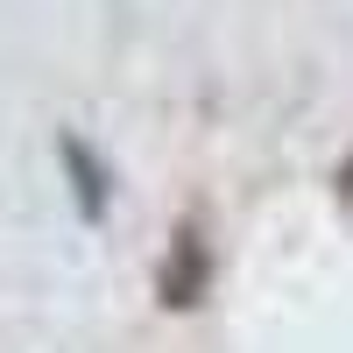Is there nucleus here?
<instances>
[{
  "label": "nucleus",
  "instance_id": "obj_3",
  "mask_svg": "<svg viewBox=\"0 0 353 353\" xmlns=\"http://www.w3.org/2000/svg\"><path fill=\"white\" fill-rule=\"evenodd\" d=\"M339 176H346V191H353V156H346V170H339Z\"/></svg>",
  "mask_w": 353,
  "mask_h": 353
},
{
  "label": "nucleus",
  "instance_id": "obj_2",
  "mask_svg": "<svg viewBox=\"0 0 353 353\" xmlns=\"http://www.w3.org/2000/svg\"><path fill=\"white\" fill-rule=\"evenodd\" d=\"M64 163L78 170V184H85V212H99V170L85 163V149H78V141H64Z\"/></svg>",
  "mask_w": 353,
  "mask_h": 353
},
{
  "label": "nucleus",
  "instance_id": "obj_1",
  "mask_svg": "<svg viewBox=\"0 0 353 353\" xmlns=\"http://www.w3.org/2000/svg\"><path fill=\"white\" fill-rule=\"evenodd\" d=\"M205 276H212V261H205V241H198V226L176 233V248H170V269H163V304L170 311H191L205 297Z\"/></svg>",
  "mask_w": 353,
  "mask_h": 353
}]
</instances>
